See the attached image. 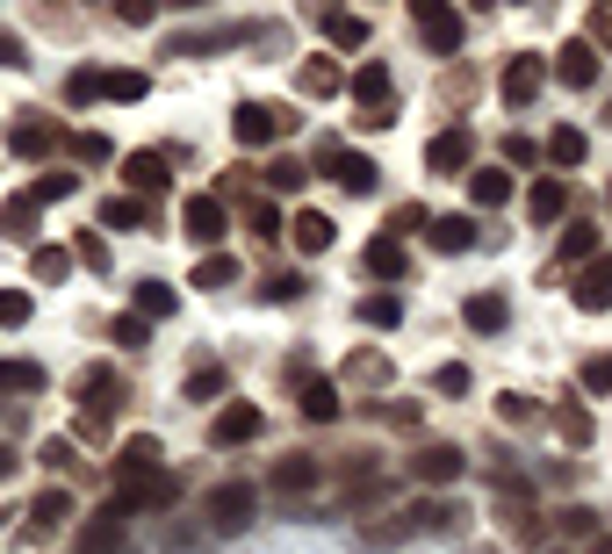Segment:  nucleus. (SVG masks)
Segmentation results:
<instances>
[{
	"label": "nucleus",
	"mask_w": 612,
	"mask_h": 554,
	"mask_svg": "<svg viewBox=\"0 0 612 554\" xmlns=\"http://www.w3.org/2000/svg\"><path fill=\"white\" fill-rule=\"evenodd\" d=\"M72 396H80V433H87V439H101V433L116 425V410L130 404V382H122L116 367H87Z\"/></svg>",
	"instance_id": "obj_1"
},
{
	"label": "nucleus",
	"mask_w": 612,
	"mask_h": 554,
	"mask_svg": "<svg viewBox=\"0 0 612 554\" xmlns=\"http://www.w3.org/2000/svg\"><path fill=\"white\" fill-rule=\"evenodd\" d=\"M174 497H180V483L166 468H151V475H122L109 504H116V512H166Z\"/></svg>",
	"instance_id": "obj_2"
},
{
	"label": "nucleus",
	"mask_w": 612,
	"mask_h": 554,
	"mask_svg": "<svg viewBox=\"0 0 612 554\" xmlns=\"http://www.w3.org/2000/svg\"><path fill=\"white\" fill-rule=\"evenodd\" d=\"M288 130H296V116H288V109H274V101H245V109L231 116V137H238L245 151L274 145V137H288Z\"/></svg>",
	"instance_id": "obj_3"
},
{
	"label": "nucleus",
	"mask_w": 612,
	"mask_h": 554,
	"mask_svg": "<svg viewBox=\"0 0 612 554\" xmlns=\"http://www.w3.org/2000/svg\"><path fill=\"white\" fill-rule=\"evenodd\" d=\"M317 166H325L332 188H346V195H375V159H367V151L325 145V151H317Z\"/></svg>",
	"instance_id": "obj_4"
},
{
	"label": "nucleus",
	"mask_w": 612,
	"mask_h": 554,
	"mask_svg": "<svg viewBox=\"0 0 612 554\" xmlns=\"http://www.w3.org/2000/svg\"><path fill=\"white\" fill-rule=\"evenodd\" d=\"M411 22H418L425 51H440V58L462 51V14H454V8H440V0H411Z\"/></svg>",
	"instance_id": "obj_5"
},
{
	"label": "nucleus",
	"mask_w": 612,
	"mask_h": 554,
	"mask_svg": "<svg viewBox=\"0 0 612 554\" xmlns=\"http://www.w3.org/2000/svg\"><path fill=\"white\" fill-rule=\"evenodd\" d=\"M51 145H66V130H58V116H37V109H22V122L8 130V151H14V159H43Z\"/></svg>",
	"instance_id": "obj_6"
},
{
	"label": "nucleus",
	"mask_w": 612,
	"mask_h": 554,
	"mask_svg": "<svg viewBox=\"0 0 612 554\" xmlns=\"http://www.w3.org/2000/svg\"><path fill=\"white\" fill-rule=\"evenodd\" d=\"M180 230H188L195 245H217L224 230H231V209H224V195H188V209H180Z\"/></svg>",
	"instance_id": "obj_7"
},
{
	"label": "nucleus",
	"mask_w": 612,
	"mask_h": 554,
	"mask_svg": "<svg viewBox=\"0 0 612 554\" xmlns=\"http://www.w3.org/2000/svg\"><path fill=\"white\" fill-rule=\"evenodd\" d=\"M462 468H468L462 446H418V454H411V475H418V483H433V489L462 483Z\"/></svg>",
	"instance_id": "obj_8"
},
{
	"label": "nucleus",
	"mask_w": 612,
	"mask_h": 554,
	"mask_svg": "<svg viewBox=\"0 0 612 554\" xmlns=\"http://www.w3.org/2000/svg\"><path fill=\"white\" fill-rule=\"evenodd\" d=\"M468 159H476V137H468V130H440L433 145H425V166H433V174H447V180H462Z\"/></svg>",
	"instance_id": "obj_9"
},
{
	"label": "nucleus",
	"mask_w": 612,
	"mask_h": 554,
	"mask_svg": "<svg viewBox=\"0 0 612 554\" xmlns=\"http://www.w3.org/2000/svg\"><path fill=\"white\" fill-rule=\"evenodd\" d=\"M209 526H217V533H245V526H253V489H245V483L209 489Z\"/></svg>",
	"instance_id": "obj_10"
},
{
	"label": "nucleus",
	"mask_w": 612,
	"mask_h": 554,
	"mask_svg": "<svg viewBox=\"0 0 612 554\" xmlns=\"http://www.w3.org/2000/svg\"><path fill=\"white\" fill-rule=\"evenodd\" d=\"M259 425L267 418H259L253 404H224L217 418H209V446H245V439H259Z\"/></svg>",
	"instance_id": "obj_11"
},
{
	"label": "nucleus",
	"mask_w": 612,
	"mask_h": 554,
	"mask_svg": "<svg viewBox=\"0 0 612 554\" xmlns=\"http://www.w3.org/2000/svg\"><path fill=\"white\" fill-rule=\"evenodd\" d=\"M122 533H130V512H116V504H101L95 518L80 526V554H109V547H122Z\"/></svg>",
	"instance_id": "obj_12"
},
{
	"label": "nucleus",
	"mask_w": 612,
	"mask_h": 554,
	"mask_svg": "<svg viewBox=\"0 0 612 554\" xmlns=\"http://www.w3.org/2000/svg\"><path fill=\"white\" fill-rule=\"evenodd\" d=\"M354 101H361V116H382V109H396L389 101V66H375V58H367V66H354Z\"/></svg>",
	"instance_id": "obj_13"
},
{
	"label": "nucleus",
	"mask_w": 612,
	"mask_h": 554,
	"mask_svg": "<svg viewBox=\"0 0 612 554\" xmlns=\"http://www.w3.org/2000/svg\"><path fill=\"white\" fill-rule=\"evenodd\" d=\"M555 80L576 87V95L599 87V51H591V43H562V51H555Z\"/></svg>",
	"instance_id": "obj_14"
},
{
	"label": "nucleus",
	"mask_w": 612,
	"mask_h": 554,
	"mask_svg": "<svg viewBox=\"0 0 612 554\" xmlns=\"http://www.w3.org/2000/svg\"><path fill=\"white\" fill-rule=\"evenodd\" d=\"M541 80H547V66H541V58H512V66H504V80H497V95L512 101V109H526V101L541 95Z\"/></svg>",
	"instance_id": "obj_15"
},
{
	"label": "nucleus",
	"mask_w": 612,
	"mask_h": 554,
	"mask_svg": "<svg viewBox=\"0 0 612 554\" xmlns=\"http://www.w3.org/2000/svg\"><path fill=\"white\" fill-rule=\"evenodd\" d=\"M122 180H130L137 202H145V195H159L166 180H174V174H166V151H130V159H122Z\"/></svg>",
	"instance_id": "obj_16"
},
{
	"label": "nucleus",
	"mask_w": 612,
	"mask_h": 554,
	"mask_svg": "<svg viewBox=\"0 0 612 554\" xmlns=\"http://www.w3.org/2000/svg\"><path fill=\"white\" fill-rule=\"evenodd\" d=\"M570 296H576V310H612V259H591Z\"/></svg>",
	"instance_id": "obj_17"
},
{
	"label": "nucleus",
	"mask_w": 612,
	"mask_h": 554,
	"mask_svg": "<svg viewBox=\"0 0 612 554\" xmlns=\"http://www.w3.org/2000/svg\"><path fill=\"white\" fill-rule=\"evenodd\" d=\"M425 238H433V253H468V245L483 238V224L476 217H433V224H425Z\"/></svg>",
	"instance_id": "obj_18"
},
{
	"label": "nucleus",
	"mask_w": 612,
	"mask_h": 554,
	"mask_svg": "<svg viewBox=\"0 0 612 554\" xmlns=\"http://www.w3.org/2000/svg\"><path fill=\"white\" fill-rule=\"evenodd\" d=\"M296 87H303L310 101H325V95H339V87H346V66H339V58H303Z\"/></svg>",
	"instance_id": "obj_19"
},
{
	"label": "nucleus",
	"mask_w": 612,
	"mask_h": 554,
	"mask_svg": "<svg viewBox=\"0 0 612 554\" xmlns=\"http://www.w3.org/2000/svg\"><path fill=\"white\" fill-rule=\"evenodd\" d=\"M562 209H570V180L547 174V180H533V188H526V217H533V224H555Z\"/></svg>",
	"instance_id": "obj_20"
},
{
	"label": "nucleus",
	"mask_w": 612,
	"mask_h": 554,
	"mask_svg": "<svg viewBox=\"0 0 612 554\" xmlns=\"http://www.w3.org/2000/svg\"><path fill=\"white\" fill-rule=\"evenodd\" d=\"M361 259H367V274H375V281H404V274H411V253H404L396 238H375Z\"/></svg>",
	"instance_id": "obj_21"
},
{
	"label": "nucleus",
	"mask_w": 612,
	"mask_h": 554,
	"mask_svg": "<svg viewBox=\"0 0 612 554\" xmlns=\"http://www.w3.org/2000/svg\"><path fill=\"white\" fill-rule=\"evenodd\" d=\"M29 526H37V533H58V526H72V489H43V497L37 504H29Z\"/></svg>",
	"instance_id": "obj_22"
},
{
	"label": "nucleus",
	"mask_w": 612,
	"mask_h": 554,
	"mask_svg": "<svg viewBox=\"0 0 612 554\" xmlns=\"http://www.w3.org/2000/svg\"><path fill=\"white\" fill-rule=\"evenodd\" d=\"M296 404H303V418H317V425H325V418H339V382H296Z\"/></svg>",
	"instance_id": "obj_23"
},
{
	"label": "nucleus",
	"mask_w": 612,
	"mask_h": 554,
	"mask_svg": "<svg viewBox=\"0 0 612 554\" xmlns=\"http://www.w3.org/2000/svg\"><path fill=\"white\" fill-rule=\"evenodd\" d=\"M0 238H14V245L37 238V195H14V202H0Z\"/></svg>",
	"instance_id": "obj_24"
},
{
	"label": "nucleus",
	"mask_w": 612,
	"mask_h": 554,
	"mask_svg": "<svg viewBox=\"0 0 612 554\" xmlns=\"http://www.w3.org/2000/svg\"><path fill=\"white\" fill-rule=\"evenodd\" d=\"M151 224V202H137V195H109L101 202V230H145Z\"/></svg>",
	"instance_id": "obj_25"
},
{
	"label": "nucleus",
	"mask_w": 612,
	"mask_h": 554,
	"mask_svg": "<svg viewBox=\"0 0 612 554\" xmlns=\"http://www.w3.org/2000/svg\"><path fill=\"white\" fill-rule=\"evenodd\" d=\"M317 475L325 468H317L310 454H288L282 468H274V489H282V497H303V489H317Z\"/></svg>",
	"instance_id": "obj_26"
},
{
	"label": "nucleus",
	"mask_w": 612,
	"mask_h": 554,
	"mask_svg": "<svg viewBox=\"0 0 612 554\" xmlns=\"http://www.w3.org/2000/svg\"><path fill=\"white\" fill-rule=\"evenodd\" d=\"M288 238H296V253H325V245H332V217H325V209H296Z\"/></svg>",
	"instance_id": "obj_27"
},
{
	"label": "nucleus",
	"mask_w": 612,
	"mask_h": 554,
	"mask_svg": "<svg viewBox=\"0 0 612 554\" xmlns=\"http://www.w3.org/2000/svg\"><path fill=\"white\" fill-rule=\"evenodd\" d=\"M151 468H159V439L137 433V439L116 446V483H122V475H151Z\"/></svg>",
	"instance_id": "obj_28"
},
{
	"label": "nucleus",
	"mask_w": 612,
	"mask_h": 554,
	"mask_svg": "<svg viewBox=\"0 0 612 554\" xmlns=\"http://www.w3.org/2000/svg\"><path fill=\"white\" fill-rule=\"evenodd\" d=\"M43 367L37 360H0V396H43Z\"/></svg>",
	"instance_id": "obj_29"
},
{
	"label": "nucleus",
	"mask_w": 612,
	"mask_h": 554,
	"mask_svg": "<svg viewBox=\"0 0 612 554\" xmlns=\"http://www.w3.org/2000/svg\"><path fill=\"white\" fill-rule=\"evenodd\" d=\"M66 274H72V253H66V245H29V281L51 288V281H66Z\"/></svg>",
	"instance_id": "obj_30"
},
{
	"label": "nucleus",
	"mask_w": 612,
	"mask_h": 554,
	"mask_svg": "<svg viewBox=\"0 0 612 554\" xmlns=\"http://www.w3.org/2000/svg\"><path fill=\"white\" fill-rule=\"evenodd\" d=\"M462 317H468V332H504L512 303H504V296H490V288H483V296H468V303H462Z\"/></svg>",
	"instance_id": "obj_31"
},
{
	"label": "nucleus",
	"mask_w": 612,
	"mask_h": 554,
	"mask_svg": "<svg viewBox=\"0 0 612 554\" xmlns=\"http://www.w3.org/2000/svg\"><path fill=\"white\" fill-rule=\"evenodd\" d=\"M361 325H375V332L404 325V296H396V288H375V296H361Z\"/></svg>",
	"instance_id": "obj_32"
},
{
	"label": "nucleus",
	"mask_w": 612,
	"mask_h": 554,
	"mask_svg": "<svg viewBox=\"0 0 612 554\" xmlns=\"http://www.w3.org/2000/svg\"><path fill=\"white\" fill-rule=\"evenodd\" d=\"M468 195H476V209L512 202V174H504V166H483V174H468Z\"/></svg>",
	"instance_id": "obj_33"
},
{
	"label": "nucleus",
	"mask_w": 612,
	"mask_h": 554,
	"mask_svg": "<svg viewBox=\"0 0 612 554\" xmlns=\"http://www.w3.org/2000/svg\"><path fill=\"white\" fill-rule=\"evenodd\" d=\"M325 22V37L339 43V51H354V43H367V14H346V8H332V14H317Z\"/></svg>",
	"instance_id": "obj_34"
},
{
	"label": "nucleus",
	"mask_w": 612,
	"mask_h": 554,
	"mask_svg": "<svg viewBox=\"0 0 612 554\" xmlns=\"http://www.w3.org/2000/svg\"><path fill=\"white\" fill-rule=\"evenodd\" d=\"M188 288H238V259L231 253H209L203 267L188 274Z\"/></svg>",
	"instance_id": "obj_35"
},
{
	"label": "nucleus",
	"mask_w": 612,
	"mask_h": 554,
	"mask_svg": "<svg viewBox=\"0 0 612 554\" xmlns=\"http://www.w3.org/2000/svg\"><path fill=\"white\" fill-rule=\"evenodd\" d=\"M174 288L166 281H137V317H145V325H159V317H174Z\"/></svg>",
	"instance_id": "obj_36"
},
{
	"label": "nucleus",
	"mask_w": 612,
	"mask_h": 554,
	"mask_svg": "<svg viewBox=\"0 0 612 554\" xmlns=\"http://www.w3.org/2000/svg\"><path fill=\"white\" fill-rule=\"evenodd\" d=\"M497 425L526 433V425H541V404H533V396H519V389H504V396H497Z\"/></svg>",
	"instance_id": "obj_37"
},
{
	"label": "nucleus",
	"mask_w": 612,
	"mask_h": 554,
	"mask_svg": "<svg viewBox=\"0 0 612 554\" xmlns=\"http://www.w3.org/2000/svg\"><path fill=\"white\" fill-rule=\"evenodd\" d=\"M66 151H72L80 166H109V159H116V145H109L101 130H72V137H66Z\"/></svg>",
	"instance_id": "obj_38"
},
{
	"label": "nucleus",
	"mask_w": 612,
	"mask_h": 554,
	"mask_svg": "<svg viewBox=\"0 0 612 554\" xmlns=\"http://www.w3.org/2000/svg\"><path fill=\"white\" fill-rule=\"evenodd\" d=\"M555 433L570 439V446H591V439H599V425H591L584 404H562V410H555Z\"/></svg>",
	"instance_id": "obj_39"
},
{
	"label": "nucleus",
	"mask_w": 612,
	"mask_h": 554,
	"mask_svg": "<svg viewBox=\"0 0 612 554\" xmlns=\"http://www.w3.org/2000/svg\"><path fill=\"white\" fill-rule=\"evenodd\" d=\"M584 130H570V122H562V130L555 137H547V159H555V166H584Z\"/></svg>",
	"instance_id": "obj_40"
},
{
	"label": "nucleus",
	"mask_w": 612,
	"mask_h": 554,
	"mask_svg": "<svg viewBox=\"0 0 612 554\" xmlns=\"http://www.w3.org/2000/svg\"><path fill=\"white\" fill-rule=\"evenodd\" d=\"M29 195H37V209L43 202H66V195H80V174H66V166H58V174H37V188H29Z\"/></svg>",
	"instance_id": "obj_41"
},
{
	"label": "nucleus",
	"mask_w": 612,
	"mask_h": 554,
	"mask_svg": "<svg viewBox=\"0 0 612 554\" xmlns=\"http://www.w3.org/2000/svg\"><path fill=\"white\" fill-rule=\"evenodd\" d=\"M562 259H570V267H576V259H584V267H591V259H599V230H591L584 217L570 224V238H562Z\"/></svg>",
	"instance_id": "obj_42"
},
{
	"label": "nucleus",
	"mask_w": 612,
	"mask_h": 554,
	"mask_svg": "<svg viewBox=\"0 0 612 554\" xmlns=\"http://www.w3.org/2000/svg\"><path fill=\"white\" fill-rule=\"evenodd\" d=\"M425 224H433V217H425L418 202H396V209H389V224H382V238H396V245H404L411 230H425Z\"/></svg>",
	"instance_id": "obj_43"
},
{
	"label": "nucleus",
	"mask_w": 612,
	"mask_h": 554,
	"mask_svg": "<svg viewBox=\"0 0 612 554\" xmlns=\"http://www.w3.org/2000/svg\"><path fill=\"white\" fill-rule=\"evenodd\" d=\"M29 317H37V303H29V288H0V325H8V332H22Z\"/></svg>",
	"instance_id": "obj_44"
},
{
	"label": "nucleus",
	"mask_w": 612,
	"mask_h": 554,
	"mask_svg": "<svg viewBox=\"0 0 612 554\" xmlns=\"http://www.w3.org/2000/svg\"><path fill=\"white\" fill-rule=\"evenodd\" d=\"M101 101H145V72H101Z\"/></svg>",
	"instance_id": "obj_45"
},
{
	"label": "nucleus",
	"mask_w": 612,
	"mask_h": 554,
	"mask_svg": "<svg viewBox=\"0 0 612 554\" xmlns=\"http://www.w3.org/2000/svg\"><path fill=\"white\" fill-rule=\"evenodd\" d=\"M303 180H310V166H303V159H274V166H267V188H274V195H296Z\"/></svg>",
	"instance_id": "obj_46"
},
{
	"label": "nucleus",
	"mask_w": 612,
	"mask_h": 554,
	"mask_svg": "<svg viewBox=\"0 0 612 554\" xmlns=\"http://www.w3.org/2000/svg\"><path fill=\"white\" fill-rule=\"evenodd\" d=\"M72 267H109V238H101V230H80V245H72Z\"/></svg>",
	"instance_id": "obj_47"
},
{
	"label": "nucleus",
	"mask_w": 612,
	"mask_h": 554,
	"mask_svg": "<svg viewBox=\"0 0 612 554\" xmlns=\"http://www.w3.org/2000/svg\"><path fill=\"white\" fill-rule=\"evenodd\" d=\"M346 382H367V389H375V382H389V360H382V353H354V360H346Z\"/></svg>",
	"instance_id": "obj_48"
},
{
	"label": "nucleus",
	"mask_w": 612,
	"mask_h": 554,
	"mask_svg": "<svg viewBox=\"0 0 612 554\" xmlns=\"http://www.w3.org/2000/svg\"><path fill=\"white\" fill-rule=\"evenodd\" d=\"M66 101H72V109H87V101H101V72H95V66H80V72L66 80Z\"/></svg>",
	"instance_id": "obj_49"
},
{
	"label": "nucleus",
	"mask_w": 612,
	"mask_h": 554,
	"mask_svg": "<svg viewBox=\"0 0 612 554\" xmlns=\"http://www.w3.org/2000/svg\"><path fill=\"white\" fill-rule=\"evenodd\" d=\"M245 224H253V238H259V245L282 238V209H274V202H253V209H245Z\"/></svg>",
	"instance_id": "obj_50"
},
{
	"label": "nucleus",
	"mask_w": 612,
	"mask_h": 554,
	"mask_svg": "<svg viewBox=\"0 0 612 554\" xmlns=\"http://www.w3.org/2000/svg\"><path fill=\"white\" fill-rule=\"evenodd\" d=\"M411 526H418V533H447V526H454V512H447L440 497H425L418 512H411Z\"/></svg>",
	"instance_id": "obj_51"
},
{
	"label": "nucleus",
	"mask_w": 612,
	"mask_h": 554,
	"mask_svg": "<svg viewBox=\"0 0 612 554\" xmlns=\"http://www.w3.org/2000/svg\"><path fill=\"white\" fill-rule=\"evenodd\" d=\"M109 338H116V346H130V353H137V346L151 338V325H145V317L130 310V317H116V325H109Z\"/></svg>",
	"instance_id": "obj_52"
},
{
	"label": "nucleus",
	"mask_w": 612,
	"mask_h": 554,
	"mask_svg": "<svg viewBox=\"0 0 612 554\" xmlns=\"http://www.w3.org/2000/svg\"><path fill=\"white\" fill-rule=\"evenodd\" d=\"M303 288H310L303 274H267V288H259V296H267V303H296Z\"/></svg>",
	"instance_id": "obj_53"
},
{
	"label": "nucleus",
	"mask_w": 612,
	"mask_h": 554,
	"mask_svg": "<svg viewBox=\"0 0 612 554\" xmlns=\"http://www.w3.org/2000/svg\"><path fill=\"white\" fill-rule=\"evenodd\" d=\"M433 389H440V396H468V367H462V360H447V367L433 375Z\"/></svg>",
	"instance_id": "obj_54"
},
{
	"label": "nucleus",
	"mask_w": 612,
	"mask_h": 554,
	"mask_svg": "<svg viewBox=\"0 0 612 554\" xmlns=\"http://www.w3.org/2000/svg\"><path fill=\"white\" fill-rule=\"evenodd\" d=\"M591 51H612V0L591 8Z\"/></svg>",
	"instance_id": "obj_55"
},
{
	"label": "nucleus",
	"mask_w": 612,
	"mask_h": 554,
	"mask_svg": "<svg viewBox=\"0 0 612 554\" xmlns=\"http://www.w3.org/2000/svg\"><path fill=\"white\" fill-rule=\"evenodd\" d=\"M0 66H8V72H22V66H29V43L14 37V29H0Z\"/></svg>",
	"instance_id": "obj_56"
},
{
	"label": "nucleus",
	"mask_w": 612,
	"mask_h": 554,
	"mask_svg": "<svg viewBox=\"0 0 612 554\" xmlns=\"http://www.w3.org/2000/svg\"><path fill=\"white\" fill-rule=\"evenodd\" d=\"M468 95H476V72H447V80H440V101H468Z\"/></svg>",
	"instance_id": "obj_57"
},
{
	"label": "nucleus",
	"mask_w": 612,
	"mask_h": 554,
	"mask_svg": "<svg viewBox=\"0 0 612 554\" xmlns=\"http://www.w3.org/2000/svg\"><path fill=\"white\" fill-rule=\"evenodd\" d=\"M224 389V367H195L188 375V396H217Z\"/></svg>",
	"instance_id": "obj_58"
},
{
	"label": "nucleus",
	"mask_w": 612,
	"mask_h": 554,
	"mask_svg": "<svg viewBox=\"0 0 612 554\" xmlns=\"http://www.w3.org/2000/svg\"><path fill=\"white\" fill-rule=\"evenodd\" d=\"M584 389H612V353H599V360H584Z\"/></svg>",
	"instance_id": "obj_59"
},
{
	"label": "nucleus",
	"mask_w": 612,
	"mask_h": 554,
	"mask_svg": "<svg viewBox=\"0 0 612 554\" xmlns=\"http://www.w3.org/2000/svg\"><path fill=\"white\" fill-rule=\"evenodd\" d=\"M512 166H533V145H526V137H519V130L504 137V174H512Z\"/></svg>",
	"instance_id": "obj_60"
},
{
	"label": "nucleus",
	"mask_w": 612,
	"mask_h": 554,
	"mask_svg": "<svg viewBox=\"0 0 612 554\" xmlns=\"http://www.w3.org/2000/svg\"><path fill=\"white\" fill-rule=\"evenodd\" d=\"M37 461H43V468H72V446H66V439H43Z\"/></svg>",
	"instance_id": "obj_61"
},
{
	"label": "nucleus",
	"mask_w": 612,
	"mask_h": 554,
	"mask_svg": "<svg viewBox=\"0 0 612 554\" xmlns=\"http://www.w3.org/2000/svg\"><path fill=\"white\" fill-rule=\"evenodd\" d=\"M562 533H570V541H591V512H562Z\"/></svg>",
	"instance_id": "obj_62"
},
{
	"label": "nucleus",
	"mask_w": 612,
	"mask_h": 554,
	"mask_svg": "<svg viewBox=\"0 0 612 554\" xmlns=\"http://www.w3.org/2000/svg\"><path fill=\"white\" fill-rule=\"evenodd\" d=\"M14 468H22V461H14V446H8V439H0V483H8V475H14Z\"/></svg>",
	"instance_id": "obj_63"
},
{
	"label": "nucleus",
	"mask_w": 612,
	"mask_h": 554,
	"mask_svg": "<svg viewBox=\"0 0 612 554\" xmlns=\"http://www.w3.org/2000/svg\"><path fill=\"white\" fill-rule=\"evenodd\" d=\"M605 202H612V195H605Z\"/></svg>",
	"instance_id": "obj_64"
}]
</instances>
